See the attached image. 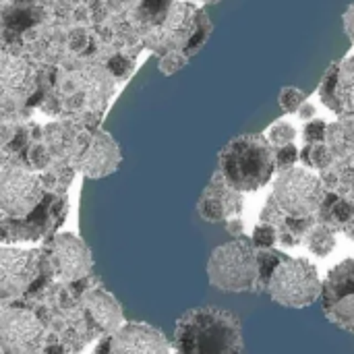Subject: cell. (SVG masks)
<instances>
[{"label":"cell","mask_w":354,"mask_h":354,"mask_svg":"<svg viewBox=\"0 0 354 354\" xmlns=\"http://www.w3.org/2000/svg\"><path fill=\"white\" fill-rule=\"evenodd\" d=\"M46 340V328L37 315L27 309L2 305L0 346L2 354H35Z\"/></svg>","instance_id":"obj_10"},{"label":"cell","mask_w":354,"mask_h":354,"mask_svg":"<svg viewBox=\"0 0 354 354\" xmlns=\"http://www.w3.org/2000/svg\"><path fill=\"white\" fill-rule=\"evenodd\" d=\"M305 245H307V249H309L313 255H317V257H328V255L334 251V247H336V230H334L332 226L319 222V224L311 230V234L307 236Z\"/></svg>","instance_id":"obj_20"},{"label":"cell","mask_w":354,"mask_h":354,"mask_svg":"<svg viewBox=\"0 0 354 354\" xmlns=\"http://www.w3.org/2000/svg\"><path fill=\"white\" fill-rule=\"evenodd\" d=\"M322 180L326 183L328 191L348 199L354 203V172L351 170H338V168H326L319 170Z\"/></svg>","instance_id":"obj_19"},{"label":"cell","mask_w":354,"mask_h":354,"mask_svg":"<svg viewBox=\"0 0 354 354\" xmlns=\"http://www.w3.org/2000/svg\"><path fill=\"white\" fill-rule=\"evenodd\" d=\"M118 164H120V149L112 141V137L106 135L104 131H91L89 141H87L81 158L75 164V170H79L91 178H100V176L114 172L118 168Z\"/></svg>","instance_id":"obj_17"},{"label":"cell","mask_w":354,"mask_h":354,"mask_svg":"<svg viewBox=\"0 0 354 354\" xmlns=\"http://www.w3.org/2000/svg\"><path fill=\"white\" fill-rule=\"evenodd\" d=\"M187 62V56L185 54H178V52H170V54H166L162 60H160V68H162V73H166V75H172V73H176L183 64Z\"/></svg>","instance_id":"obj_26"},{"label":"cell","mask_w":354,"mask_h":354,"mask_svg":"<svg viewBox=\"0 0 354 354\" xmlns=\"http://www.w3.org/2000/svg\"><path fill=\"white\" fill-rule=\"evenodd\" d=\"M344 29H346L348 37H353L354 41V4H351L344 12Z\"/></svg>","instance_id":"obj_28"},{"label":"cell","mask_w":354,"mask_h":354,"mask_svg":"<svg viewBox=\"0 0 354 354\" xmlns=\"http://www.w3.org/2000/svg\"><path fill=\"white\" fill-rule=\"evenodd\" d=\"M278 102H280V108L288 114H295L301 110V106L307 102V93L297 89V87H284L278 95Z\"/></svg>","instance_id":"obj_21"},{"label":"cell","mask_w":354,"mask_h":354,"mask_svg":"<svg viewBox=\"0 0 354 354\" xmlns=\"http://www.w3.org/2000/svg\"><path fill=\"white\" fill-rule=\"evenodd\" d=\"M243 203V193L234 189L220 170H216L199 199L197 209L205 222H228L232 218H239L245 207Z\"/></svg>","instance_id":"obj_16"},{"label":"cell","mask_w":354,"mask_h":354,"mask_svg":"<svg viewBox=\"0 0 354 354\" xmlns=\"http://www.w3.org/2000/svg\"><path fill=\"white\" fill-rule=\"evenodd\" d=\"M83 307L100 334H112L122 326V309L120 305L102 288L87 290L83 295Z\"/></svg>","instance_id":"obj_18"},{"label":"cell","mask_w":354,"mask_h":354,"mask_svg":"<svg viewBox=\"0 0 354 354\" xmlns=\"http://www.w3.org/2000/svg\"><path fill=\"white\" fill-rule=\"evenodd\" d=\"M52 278L46 259L44 249H12L2 247L0 249V299L2 305H8L15 299H21L23 295L31 292L37 286H44L46 280Z\"/></svg>","instance_id":"obj_8"},{"label":"cell","mask_w":354,"mask_h":354,"mask_svg":"<svg viewBox=\"0 0 354 354\" xmlns=\"http://www.w3.org/2000/svg\"><path fill=\"white\" fill-rule=\"evenodd\" d=\"M207 276L224 292H261L259 249L247 236L218 247L209 257Z\"/></svg>","instance_id":"obj_5"},{"label":"cell","mask_w":354,"mask_h":354,"mask_svg":"<svg viewBox=\"0 0 354 354\" xmlns=\"http://www.w3.org/2000/svg\"><path fill=\"white\" fill-rule=\"evenodd\" d=\"M0 87H2V112H17L19 108L31 106L39 95L37 91V73L35 68L17 54H2L0 66Z\"/></svg>","instance_id":"obj_13"},{"label":"cell","mask_w":354,"mask_h":354,"mask_svg":"<svg viewBox=\"0 0 354 354\" xmlns=\"http://www.w3.org/2000/svg\"><path fill=\"white\" fill-rule=\"evenodd\" d=\"M93 354H170V344L151 326L124 324L116 332L106 334Z\"/></svg>","instance_id":"obj_14"},{"label":"cell","mask_w":354,"mask_h":354,"mask_svg":"<svg viewBox=\"0 0 354 354\" xmlns=\"http://www.w3.org/2000/svg\"><path fill=\"white\" fill-rule=\"evenodd\" d=\"M172 348L174 354H241V322L224 309H191L176 322Z\"/></svg>","instance_id":"obj_3"},{"label":"cell","mask_w":354,"mask_h":354,"mask_svg":"<svg viewBox=\"0 0 354 354\" xmlns=\"http://www.w3.org/2000/svg\"><path fill=\"white\" fill-rule=\"evenodd\" d=\"M319 97L338 116L354 114V56L332 64L319 85Z\"/></svg>","instance_id":"obj_15"},{"label":"cell","mask_w":354,"mask_h":354,"mask_svg":"<svg viewBox=\"0 0 354 354\" xmlns=\"http://www.w3.org/2000/svg\"><path fill=\"white\" fill-rule=\"evenodd\" d=\"M326 131H328V122L326 120H319V118L309 120L305 124V129H303L305 143H322L326 139Z\"/></svg>","instance_id":"obj_25"},{"label":"cell","mask_w":354,"mask_h":354,"mask_svg":"<svg viewBox=\"0 0 354 354\" xmlns=\"http://www.w3.org/2000/svg\"><path fill=\"white\" fill-rule=\"evenodd\" d=\"M226 228H228V232H230L234 239H241V236H245V232H243V222H241L239 218H232V220H228Z\"/></svg>","instance_id":"obj_29"},{"label":"cell","mask_w":354,"mask_h":354,"mask_svg":"<svg viewBox=\"0 0 354 354\" xmlns=\"http://www.w3.org/2000/svg\"><path fill=\"white\" fill-rule=\"evenodd\" d=\"M301 162L315 170L338 168L354 172V114L338 116L336 122L328 124L322 143H305Z\"/></svg>","instance_id":"obj_9"},{"label":"cell","mask_w":354,"mask_h":354,"mask_svg":"<svg viewBox=\"0 0 354 354\" xmlns=\"http://www.w3.org/2000/svg\"><path fill=\"white\" fill-rule=\"evenodd\" d=\"M326 195L328 187L319 174L297 166L282 170L261 209L259 222L272 224L284 247L305 245L311 230L319 224Z\"/></svg>","instance_id":"obj_2"},{"label":"cell","mask_w":354,"mask_h":354,"mask_svg":"<svg viewBox=\"0 0 354 354\" xmlns=\"http://www.w3.org/2000/svg\"><path fill=\"white\" fill-rule=\"evenodd\" d=\"M209 31V19L201 10L187 2H174L160 29H156V33L151 35L153 39L149 44L153 50L160 52L168 50V54L178 52L191 56L205 44Z\"/></svg>","instance_id":"obj_7"},{"label":"cell","mask_w":354,"mask_h":354,"mask_svg":"<svg viewBox=\"0 0 354 354\" xmlns=\"http://www.w3.org/2000/svg\"><path fill=\"white\" fill-rule=\"evenodd\" d=\"M299 158H301V151L297 149L295 143L276 147V166H278V172L288 170V168H295V164L299 162Z\"/></svg>","instance_id":"obj_24"},{"label":"cell","mask_w":354,"mask_h":354,"mask_svg":"<svg viewBox=\"0 0 354 354\" xmlns=\"http://www.w3.org/2000/svg\"><path fill=\"white\" fill-rule=\"evenodd\" d=\"M35 354H39V353H35Z\"/></svg>","instance_id":"obj_31"},{"label":"cell","mask_w":354,"mask_h":354,"mask_svg":"<svg viewBox=\"0 0 354 354\" xmlns=\"http://www.w3.org/2000/svg\"><path fill=\"white\" fill-rule=\"evenodd\" d=\"M324 282L319 280L317 268L303 257H284L274 270L268 282V295L282 307H309L322 299Z\"/></svg>","instance_id":"obj_6"},{"label":"cell","mask_w":354,"mask_h":354,"mask_svg":"<svg viewBox=\"0 0 354 354\" xmlns=\"http://www.w3.org/2000/svg\"><path fill=\"white\" fill-rule=\"evenodd\" d=\"M218 170L241 193H253L266 187L276 166V147L261 133L241 135L226 143L218 158Z\"/></svg>","instance_id":"obj_4"},{"label":"cell","mask_w":354,"mask_h":354,"mask_svg":"<svg viewBox=\"0 0 354 354\" xmlns=\"http://www.w3.org/2000/svg\"><path fill=\"white\" fill-rule=\"evenodd\" d=\"M268 137H270V141H272L274 147L290 145V143H295V139H297V129H295L290 122L280 120V122H276V124L270 129Z\"/></svg>","instance_id":"obj_22"},{"label":"cell","mask_w":354,"mask_h":354,"mask_svg":"<svg viewBox=\"0 0 354 354\" xmlns=\"http://www.w3.org/2000/svg\"><path fill=\"white\" fill-rule=\"evenodd\" d=\"M251 241H253V245H255L257 249H274V245H276L280 239H278V232H276V228H274L272 224L259 222V224L255 226V230H253Z\"/></svg>","instance_id":"obj_23"},{"label":"cell","mask_w":354,"mask_h":354,"mask_svg":"<svg viewBox=\"0 0 354 354\" xmlns=\"http://www.w3.org/2000/svg\"><path fill=\"white\" fill-rule=\"evenodd\" d=\"M2 241H37L50 236L68 212L64 191L50 187L46 174H35L19 160L2 158L0 170Z\"/></svg>","instance_id":"obj_1"},{"label":"cell","mask_w":354,"mask_h":354,"mask_svg":"<svg viewBox=\"0 0 354 354\" xmlns=\"http://www.w3.org/2000/svg\"><path fill=\"white\" fill-rule=\"evenodd\" d=\"M44 259L52 276L62 282H79L91 270V253L75 234H56L44 247Z\"/></svg>","instance_id":"obj_12"},{"label":"cell","mask_w":354,"mask_h":354,"mask_svg":"<svg viewBox=\"0 0 354 354\" xmlns=\"http://www.w3.org/2000/svg\"><path fill=\"white\" fill-rule=\"evenodd\" d=\"M322 305L332 324L354 332V259H344L328 272Z\"/></svg>","instance_id":"obj_11"},{"label":"cell","mask_w":354,"mask_h":354,"mask_svg":"<svg viewBox=\"0 0 354 354\" xmlns=\"http://www.w3.org/2000/svg\"><path fill=\"white\" fill-rule=\"evenodd\" d=\"M299 116H301L303 120H313V118H315V106L305 102V104L301 106V110H299Z\"/></svg>","instance_id":"obj_30"},{"label":"cell","mask_w":354,"mask_h":354,"mask_svg":"<svg viewBox=\"0 0 354 354\" xmlns=\"http://www.w3.org/2000/svg\"><path fill=\"white\" fill-rule=\"evenodd\" d=\"M108 68L112 71V75H116L118 79H124L131 71H133V62L124 56H114L110 62H108Z\"/></svg>","instance_id":"obj_27"}]
</instances>
